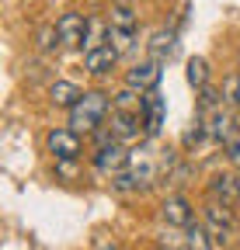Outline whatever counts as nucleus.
<instances>
[{"instance_id":"obj_3","label":"nucleus","mask_w":240,"mask_h":250,"mask_svg":"<svg viewBox=\"0 0 240 250\" xmlns=\"http://www.w3.org/2000/svg\"><path fill=\"white\" fill-rule=\"evenodd\" d=\"M91 164H94V170H98L101 177H115V174H122V170L132 164V153H129V146H126V143L108 139V143L94 146Z\"/></svg>"},{"instance_id":"obj_20","label":"nucleus","mask_w":240,"mask_h":250,"mask_svg":"<svg viewBox=\"0 0 240 250\" xmlns=\"http://www.w3.org/2000/svg\"><path fill=\"white\" fill-rule=\"evenodd\" d=\"M223 104H230L233 111L240 108V73H230L223 83Z\"/></svg>"},{"instance_id":"obj_4","label":"nucleus","mask_w":240,"mask_h":250,"mask_svg":"<svg viewBox=\"0 0 240 250\" xmlns=\"http://www.w3.org/2000/svg\"><path fill=\"white\" fill-rule=\"evenodd\" d=\"M45 149H49V156L52 160H80V153H84V139H80V132L77 129H52L49 136H45Z\"/></svg>"},{"instance_id":"obj_10","label":"nucleus","mask_w":240,"mask_h":250,"mask_svg":"<svg viewBox=\"0 0 240 250\" xmlns=\"http://www.w3.org/2000/svg\"><path fill=\"white\" fill-rule=\"evenodd\" d=\"M192 219H195V205L188 202V195H167V198L160 202V223L185 229Z\"/></svg>"},{"instance_id":"obj_16","label":"nucleus","mask_w":240,"mask_h":250,"mask_svg":"<svg viewBox=\"0 0 240 250\" xmlns=\"http://www.w3.org/2000/svg\"><path fill=\"white\" fill-rule=\"evenodd\" d=\"M185 247L188 250H213V240H209V229L202 219H192L185 226Z\"/></svg>"},{"instance_id":"obj_14","label":"nucleus","mask_w":240,"mask_h":250,"mask_svg":"<svg viewBox=\"0 0 240 250\" xmlns=\"http://www.w3.org/2000/svg\"><path fill=\"white\" fill-rule=\"evenodd\" d=\"M108 42V18H87V35H84V49L80 52H91V49H98V45H105Z\"/></svg>"},{"instance_id":"obj_8","label":"nucleus","mask_w":240,"mask_h":250,"mask_svg":"<svg viewBox=\"0 0 240 250\" xmlns=\"http://www.w3.org/2000/svg\"><path fill=\"white\" fill-rule=\"evenodd\" d=\"M160 77H164V59H153V56H146L143 62H136V66L126 73V83L146 94V90L160 87Z\"/></svg>"},{"instance_id":"obj_11","label":"nucleus","mask_w":240,"mask_h":250,"mask_svg":"<svg viewBox=\"0 0 240 250\" xmlns=\"http://www.w3.org/2000/svg\"><path fill=\"white\" fill-rule=\"evenodd\" d=\"M118 59H122V52H118L111 42H105V45H98L91 52H84V70L91 77H108L118 66Z\"/></svg>"},{"instance_id":"obj_19","label":"nucleus","mask_w":240,"mask_h":250,"mask_svg":"<svg viewBox=\"0 0 240 250\" xmlns=\"http://www.w3.org/2000/svg\"><path fill=\"white\" fill-rule=\"evenodd\" d=\"M171 52H174V31H167V28L153 31V39H150V56L167 62V56H171Z\"/></svg>"},{"instance_id":"obj_2","label":"nucleus","mask_w":240,"mask_h":250,"mask_svg":"<svg viewBox=\"0 0 240 250\" xmlns=\"http://www.w3.org/2000/svg\"><path fill=\"white\" fill-rule=\"evenodd\" d=\"M202 223L209 229L213 247H233L237 236H240V223H237V215H233V205H223L216 198H209L202 205Z\"/></svg>"},{"instance_id":"obj_23","label":"nucleus","mask_w":240,"mask_h":250,"mask_svg":"<svg viewBox=\"0 0 240 250\" xmlns=\"http://www.w3.org/2000/svg\"><path fill=\"white\" fill-rule=\"evenodd\" d=\"M237 195H240V167H237Z\"/></svg>"},{"instance_id":"obj_17","label":"nucleus","mask_w":240,"mask_h":250,"mask_svg":"<svg viewBox=\"0 0 240 250\" xmlns=\"http://www.w3.org/2000/svg\"><path fill=\"white\" fill-rule=\"evenodd\" d=\"M185 77H188V83H192V90H195V94H198L202 87H209V59H205V56H192V59H188Z\"/></svg>"},{"instance_id":"obj_15","label":"nucleus","mask_w":240,"mask_h":250,"mask_svg":"<svg viewBox=\"0 0 240 250\" xmlns=\"http://www.w3.org/2000/svg\"><path fill=\"white\" fill-rule=\"evenodd\" d=\"M108 42L122 56H129L136 49V42H139V28H115V24H108Z\"/></svg>"},{"instance_id":"obj_7","label":"nucleus","mask_w":240,"mask_h":250,"mask_svg":"<svg viewBox=\"0 0 240 250\" xmlns=\"http://www.w3.org/2000/svg\"><path fill=\"white\" fill-rule=\"evenodd\" d=\"M108 129H111V136H115L118 143H132V139L146 136L139 108H115V111H111V125H108Z\"/></svg>"},{"instance_id":"obj_21","label":"nucleus","mask_w":240,"mask_h":250,"mask_svg":"<svg viewBox=\"0 0 240 250\" xmlns=\"http://www.w3.org/2000/svg\"><path fill=\"white\" fill-rule=\"evenodd\" d=\"M223 149H226V160H230L233 167H240V125H237V132L223 143Z\"/></svg>"},{"instance_id":"obj_12","label":"nucleus","mask_w":240,"mask_h":250,"mask_svg":"<svg viewBox=\"0 0 240 250\" xmlns=\"http://www.w3.org/2000/svg\"><path fill=\"white\" fill-rule=\"evenodd\" d=\"M205 191L209 198H216L223 205H240V195H237V170L233 174H213L205 181Z\"/></svg>"},{"instance_id":"obj_22","label":"nucleus","mask_w":240,"mask_h":250,"mask_svg":"<svg viewBox=\"0 0 240 250\" xmlns=\"http://www.w3.org/2000/svg\"><path fill=\"white\" fill-rule=\"evenodd\" d=\"M111 4H136V0H111Z\"/></svg>"},{"instance_id":"obj_18","label":"nucleus","mask_w":240,"mask_h":250,"mask_svg":"<svg viewBox=\"0 0 240 250\" xmlns=\"http://www.w3.org/2000/svg\"><path fill=\"white\" fill-rule=\"evenodd\" d=\"M108 24H115V28H139L136 4H111V11H108Z\"/></svg>"},{"instance_id":"obj_9","label":"nucleus","mask_w":240,"mask_h":250,"mask_svg":"<svg viewBox=\"0 0 240 250\" xmlns=\"http://www.w3.org/2000/svg\"><path fill=\"white\" fill-rule=\"evenodd\" d=\"M202 118H205V129H209V139H213V143H226V139L237 132L233 108H230V104H223V101H219L213 111H205Z\"/></svg>"},{"instance_id":"obj_6","label":"nucleus","mask_w":240,"mask_h":250,"mask_svg":"<svg viewBox=\"0 0 240 250\" xmlns=\"http://www.w3.org/2000/svg\"><path fill=\"white\" fill-rule=\"evenodd\" d=\"M139 115H143V129H146V136H150V139L160 136L164 118H167V101H164V94H160L157 87L143 94V101H139Z\"/></svg>"},{"instance_id":"obj_1","label":"nucleus","mask_w":240,"mask_h":250,"mask_svg":"<svg viewBox=\"0 0 240 250\" xmlns=\"http://www.w3.org/2000/svg\"><path fill=\"white\" fill-rule=\"evenodd\" d=\"M108 108H115V104L105 90H84V98L70 108V129H77L80 136L98 132L108 118Z\"/></svg>"},{"instance_id":"obj_5","label":"nucleus","mask_w":240,"mask_h":250,"mask_svg":"<svg viewBox=\"0 0 240 250\" xmlns=\"http://www.w3.org/2000/svg\"><path fill=\"white\" fill-rule=\"evenodd\" d=\"M84 35H87V14L80 11H66L63 18L56 21V39H59V49H84Z\"/></svg>"},{"instance_id":"obj_13","label":"nucleus","mask_w":240,"mask_h":250,"mask_svg":"<svg viewBox=\"0 0 240 250\" xmlns=\"http://www.w3.org/2000/svg\"><path fill=\"white\" fill-rule=\"evenodd\" d=\"M80 98H84V90L73 80H52V87H49V104L52 108H66L70 111Z\"/></svg>"}]
</instances>
